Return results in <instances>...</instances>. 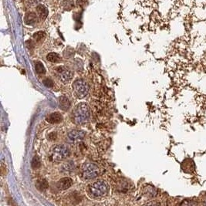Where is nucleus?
I'll use <instances>...</instances> for the list:
<instances>
[{"label":"nucleus","mask_w":206,"mask_h":206,"mask_svg":"<svg viewBox=\"0 0 206 206\" xmlns=\"http://www.w3.org/2000/svg\"><path fill=\"white\" fill-rule=\"evenodd\" d=\"M85 136V134L82 131H78V130H73L69 131L67 134V139L69 142H77L80 140H83Z\"/></svg>","instance_id":"423d86ee"},{"label":"nucleus","mask_w":206,"mask_h":206,"mask_svg":"<svg viewBox=\"0 0 206 206\" xmlns=\"http://www.w3.org/2000/svg\"><path fill=\"white\" fill-rule=\"evenodd\" d=\"M73 168H74V165H73V162L69 161V162H66V164H63V166L62 167V171L63 172H65V173H69L73 171Z\"/></svg>","instance_id":"4468645a"},{"label":"nucleus","mask_w":206,"mask_h":206,"mask_svg":"<svg viewBox=\"0 0 206 206\" xmlns=\"http://www.w3.org/2000/svg\"><path fill=\"white\" fill-rule=\"evenodd\" d=\"M43 84L46 87H49V88L53 87V81L52 80H50V79L47 78V79H46V80H43Z\"/></svg>","instance_id":"aec40b11"},{"label":"nucleus","mask_w":206,"mask_h":206,"mask_svg":"<svg viewBox=\"0 0 206 206\" xmlns=\"http://www.w3.org/2000/svg\"><path fill=\"white\" fill-rule=\"evenodd\" d=\"M37 187L40 190H45L48 188V182L46 180H41L37 181Z\"/></svg>","instance_id":"f3484780"},{"label":"nucleus","mask_w":206,"mask_h":206,"mask_svg":"<svg viewBox=\"0 0 206 206\" xmlns=\"http://www.w3.org/2000/svg\"><path fill=\"white\" fill-rule=\"evenodd\" d=\"M45 37H46V33H44L43 31H39L37 33H34V35H33V38L37 41H40V40H43Z\"/></svg>","instance_id":"6ab92c4d"},{"label":"nucleus","mask_w":206,"mask_h":206,"mask_svg":"<svg viewBox=\"0 0 206 206\" xmlns=\"http://www.w3.org/2000/svg\"><path fill=\"white\" fill-rule=\"evenodd\" d=\"M82 176L86 180H92L99 175V168L93 163H84L82 167Z\"/></svg>","instance_id":"7ed1b4c3"},{"label":"nucleus","mask_w":206,"mask_h":206,"mask_svg":"<svg viewBox=\"0 0 206 206\" xmlns=\"http://www.w3.org/2000/svg\"><path fill=\"white\" fill-rule=\"evenodd\" d=\"M90 108L85 103L79 104L73 111V120L75 124L81 125L86 124L90 119Z\"/></svg>","instance_id":"f257e3e1"},{"label":"nucleus","mask_w":206,"mask_h":206,"mask_svg":"<svg viewBox=\"0 0 206 206\" xmlns=\"http://www.w3.org/2000/svg\"><path fill=\"white\" fill-rule=\"evenodd\" d=\"M63 6L66 10H70L74 7V2L73 0H64L63 2Z\"/></svg>","instance_id":"2eb2a0df"},{"label":"nucleus","mask_w":206,"mask_h":206,"mask_svg":"<svg viewBox=\"0 0 206 206\" xmlns=\"http://www.w3.org/2000/svg\"><path fill=\"white\" fill-rule=\"evenodd\" d=\"M73 77V73L69 69H63L60 71V74L59 76L60 81L63 84H67L72 80Z\"/></svg>","instance_id":"6e6552de"},{"label":"nucleus","mask_w":206,"mask_h":206,"mask_svg":"<svg viewBox=\"0 0 206 206\" xmlns=\"http://www.w3.org/2000/svg\"><path fill=\"white\" fill-rule=\"evenodd\" d=\"M36 70H37V73H40V74L45 73V72H46V69H45V67H44L42 63L40 62H37V63H36Z\"/></svg>","instance_id":"a211bd4d"},{"label":"nucleus","mask_w":206,"mask_h":206,"mask_svg":"<svg viewBox=\"0 0 206 206\" xmlns=\"http://www.w3.org/2000/svg\"><path fill=\"white\" fill-rule=\"evenodd\" d=\"M70 107V102H69V99L66 97H60V107L63 110H67Z\"/></svg>","instance_id":"f8f14e48"},{"label":"nucleus","mask_w":206,"mask_h":206,"mask_svg":"<svg viewBox=\"0 0 206 206\" xmlns=\"http://www.w3.org/2000/svg\"><path fill=\"white\" fill-rule=\"evenodd\" d=\"M73 180L70 178L65 177L60 179L57 183V187L60 190H66L72 186Z\"/></svg>","instance_id":"0eeeda50"},{"label":"nucleus","mask_w":206,"mask_h":206,"mask_svg":"<svg viewBox=\"0 0 206 206\" xmlns=\"http://www.w3.org/2000/svg\"><path fill=\"white\" fill-rule=\"evenodd\" d=\"M73 89L75 95L80 99L84 98L89 92V86L84 80H76L73 84Z\"/></svg>","instance_id":"39448f33"},{"label":"nucleus","mask_w":206,"mask_h":206,"mask_svg":"<svg viewBox=\"0 0 206 206\" xmlns=\"http://www.w3.org/2000/svg\"><path fill=\"white\" fill-rule=\"evenodd\" d=\"M46 59H47L48 61L52 63H58L60 62L61 60V58H60V55L58 53H50L47 55L46 57Z\"/></svg>","instance_id":"ddd939ff"},{"label":"nucleus","mask_w":206,"mask_h":206,"mask_svg":"<svg viewBox=\"0 0 206 206\" xmlns=\"http://www.w3.org/2000/svg\"><path fill=\"white\" fill-rule=\"evenodd\" d=\"M69 155V149L66 144H58L52 149V157L57 161L67 158Z\"/></svg>","instance_id":"20e7f679"},{"label":"nucleus","mask_w":206,"mask_h":206,"mask_svg":"<svg viewBox=\"0 0 206 206\" xmlns=\"http://www.w3.org/2000/svg\"><path fill=\"white\" fill-rule=\"evenodd\" d=\"M86 2V0H77V5L78 6H83Z\"/></svg>","instance_id":"412c9836"},{"label":"nucleus","mask_w":206,"mask_h":206,"mask_svg":"<svg viewBox=\"0 0 206 206\" xmlns=\"http://www.w3.org/2000/svg\"><path fill=\"white\" fill-rule=\"evenodd\" d=\"M109 192L107 183L103 180H98L90 186V192L95 198L104 197Z\"/></svg>","instance_id":"f03ea898"},{"label":"nucleus","mask_w":206,"mask_h":206,"mask_svg":"<svg viewBox=\"0 0 206 206\" xmlns=\"http://www.w3.org/2000/svg\"><path fill=\"white\" fill-rule=\"evenodd\" d=\"M37 14H38L39 17H40V18L42 20L45 19L47 17L48 9H47V8H46L45 6H43V5H41V4H40V5H39V6H37Z\"/></svg>","instance_id":"9b49d317"},{"label":"nucleus","mask_w":206,"mask_h":206,"mask_svg":"<svg viewBox=\"0 0 206 206\" xmlns=\"http://www.w3.org/2000/svg\"><path fill=\"white\" fill-rule=\"evenodd\" d=\"M63 120L62 115L58 112H54L52 113L46 117V120L50 124H58L61 122Z\"/></svg>","instance_id":"1a4fd4ad"},{"label":"nucleus","mask_w":206,"mask_h":206,"mask_svg":"<svg viewBox=\"0 0 206 206\" xmlns=\"http://www.w3.org/2000/svg\"><path fill=\"white\" fill-rule=\"evenodd\" d=\"M37 22V15L36 13H27L24 17V22L26 24V25H29V26H31L33 24L36 23Z\"/></svg>","instance_id":"9d476101"},{"label":"nucleus","mask_w":206,"mask_h":206,"mask_svg":"<svg viewBox=\"0 0 206 206\" xmlns=\"http://www.w3.org/2000/svg\"><path fill=\"white\" fill-rule=\"evenodd\" d=\"M40 165H41V160L38 156H36L32 160V168L33 169H37V168H40Z\"/></svg>","instance_id":"dca6fc26"}]
</instances>
